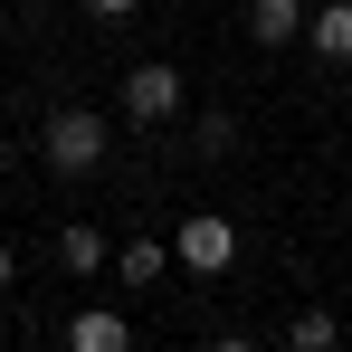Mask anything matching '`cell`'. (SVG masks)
Segmentation results:
<instances>
[{"label":"cell","mask_w":352,"mask_h":352,"mask_svg":"<svg viewBox=\"0 0 352 352\" xmlns=\"http://www.w3.org/2000/svg\"><path fill=\"white\" fill-rule=\"evenodd\" d=\"M38 153H48L58 181H86L96 162H105V115H96V105H58L48 133H38Z\"/></svg>","instance_id":"cell-1"},{"label":"cell","mask_w":352,"mask_h":352,"mask_svg":"<svg viewBox=\"0 0 352 352\" xmlns=\"http://www.w3.org/2000/svg\"><path fill=\"white\" fill-rule=\"evenodd\" d=\"M115 105H124L133 124H172V115H181V67H172V58H143L133 76H124Z\"/></svg>","instance_id":"cell-2"},{"label":"cell","mask_w":352,"mask_h":352,"mask_svg":"<svg viewBox=\"0 0 352 352\" xmlns=\"http://www.w3.org/2000/svg\"><path fill=\"white\" fill-rule=\"evenodd\" d=\"M172 257L190 267V276H219V267L238 257V229L219 219V210H200V219H181V248H172Z\"/></svg>","instance_id":"cell-3"},{"label":"cell","mask_w":352,"mask_h":352,"mask_svg":"<svg viewBox=\"0 0 352 352\" xmlns=\"http://www.w3.org/2000/svg\"><path fill=\"white\" fill-rule=\"evenodd\" d=\"M67 352H133V324L105 314V305H86V314L67 324Z\"/></svg>","instance_id":"cell-4"},{"label":"cell","mask_w":352,"mask_h":352,"mask_svg":"<svg viewBox=\"0 0 352 352\" xmlns=\"http://www.w3.org/2000/svg\"><path fill=\"white\" fill-rule=\"evenodd\" d=\"M248 38H257V48L305 38V0H257V10H248Z\"/></svg>","instance_id":"cell-5"},{"label":"cell","mask_w":352,"mask_h":352,"mask_svg":"<svg viewBox=\"0 0 352 352\" xmlns=\"http://www.w3.org/2000/svg\"><path fill=\"white\" fill-rule=\"evenodd\" d=\"M305 38H314V58L343 67V58H352V0H324V10L305 19Z\"/></svg>","instance_id":"cell-6"},{"label":"cell","mask_w":352,"mask_h":352,"mask_svg":"<svg viewBox=\"0 0 352 352\" xmlns=\"http://www.w3.org/2000/svg\"><path fill=\"white\" fill-rule=\"evenodd\" d=\"M162 267H172L162 238H124V248H115V276H124V286H162Z\"/></svg>","instance_id":"cell-7"},{"label":"cell","mask_w":352,"mask_h":352,"mask_svg":"<svg viewBox=\"0 0 352 352\" xmlns=\"http://www.w3.org/2000/svg\"><path fill=\"white\" fill-rule=\"evenodd\" d=\"M58 267H67V276H105V238L86 229V219H67V229H58Z\"/></svg>","instance_id":"cell-8"},{"label":"cell","mask_w":352,"mask_h":352,"mask_svg":"<svg viewBox=\"0 0 352 352\" xmlns=\"http://www.w3.org/2000/svg\"><path fill=\"white\" fill-rule=\"evenodd\" d=\"M286 352H343L333 314H295V324H286Z\"/></svg>","instance_id":"cell-9"},{"label":"cell","mask_w":352,"mask_h":352,"mask_svg":"<svg viewBox=\"0 0 352 352\" xmlns=\"http://www.w3.org/2000/svg\"><path fill=\"white\" fill-rule=\"evenodd\" d=\"M86 10H96V19H133L143 0H86Z\"/></svg>","instance_id":"cell-10"},{"label":"cell","mask_w":352,"mask_h":352,"mask_svg":"<svg viewBox=\"0 0 352 352\" xmlns=\"http://www.w3.org/2000/svg\"><path fill=\"white\" fill-rule=\"evenodd\" d=\"M210 352H257V343H248V333H229V343H210Z\"/></svg>","instance_id":"cell-11"},{"label":"cell","mask_w":352,"mask_h":352,"mask_svg":"<svg viewBox=\"0 0 352 352\" xmlns=\"http://www.w3.org/2000/svg\"><path fill=\"white\" fill-rule=\"evenodd\" d=\"M0 295H10V248H0Z\"/></svg>","instance_id":"cell-12"}]
</instances>
